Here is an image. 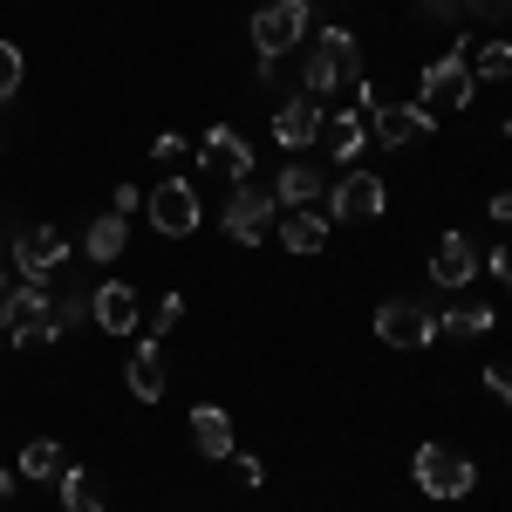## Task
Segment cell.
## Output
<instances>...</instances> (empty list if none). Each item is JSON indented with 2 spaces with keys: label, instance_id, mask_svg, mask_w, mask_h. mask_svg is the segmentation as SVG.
<instances>
[{
  "label": "cell",
  "instance_id": "obj_1",
  "mask_svg": "<svg viewBox=\"0 0 512 512\" xmlns=\"http://www.w3.org/2000/svg\"><path fill=\"white\" fill-rule=\"evenodd\" d=\"M342 89H362V41L349 28H328L308 55V96H342Z\"/></svg>",
  "mask_w": 512,
  "mask_h": 512
},
{
  "label": "cell",
  "instance_id": "obj_2",
  "mask_svg": "<svg viewBox=\"0 0 512 512\" xmlns=\"http://www.w3.org/2000/svg\"><path fill=\"white\" fill-rule=\"evenodd\" d=\"M0 328H7V342H21V349L55 342V301L41 294V280H21V287L0 294Z\"/></svg>",
  "mask_w": 512,
  "mask_h": 512
},
{
  "label": "cell",
  "instance_id": "obj_3",
  "mask_svg": "<svg viewBox=\"0 0 512 512\" xmlns=\"http://www.w3.org/2000/svg\"><path fill=\"white\" fill-rule=\"evenodd\" d=\"M410 472H417V485H424L431 499H465V492H472V478H478L472 458H465L458 444H424Z\"/></svg>",
  "mask_w": 512,
  "mask_h": 512
},
{
  "label": "cell",
  "instance_id": "obj_4",
  "mask_svg": "<svg viewBox=\"0 0 512 512\" xmlns=\"http://www.w3.org/2000/svg\"><path fill=\"white\" fill-rule=\"evenodd\" d=\"M437 130V117L424 103H376L369 110V137L383 144V151H410V144H424Z\"/></svg>",
  "mask_w": 512,
  "mask_h": 512
},
{
  "label": "cell",
  "instance_id": "obj_5",
  "mask_svg": "<svg viewBox=\"0 0 512 512\" xmlns=\"http://www.w3.org/2000/svg\"><path fill=\"white\" fill-rule=\"evenodd\" d=\"M376 342H390V349H431L437 315L417 308V301H383V308H376Z\"/></svg>",
  "mask_w": 512,
  "mask_h": 512
},
{
  "label": "cell",
  "instance_id": "obj_6",
  "mask_svg": "<svg viewBox=\"0 0 512 512\" xmlns=\"http://www.w3.org/2000/svg\"><path fill=\"white\" fill-rule=\"evenodd\" d=\"M301 35H308V0H274V7H260V14H253V48H260V55H274V62Z\"/></svg>",
  "mask_w": 512,
  "mask_h": 512
},
{
  "label": "cell",
  "instance_id": "obj_7",
  "mask_svg": "<svg viewBox=\"0 0 512 512\" xmlns=\"http://www.w3.org/2000/svg\"><path fill=\"white\" fill-rule=\"evenodd\" d=\"M144 212H151V226H158L164 239H192L198 233V192L185 185V178H164L158 192L144 198Z\"/></svg>",
  "mask_w": 512,
  "mask_h": 512
},
{
  "label": "cell",
  "instance_id": "obj_8",
  "mask_svg": "<svg viewBox=\"0 0 512 512\" xmlns=\"http://www.w3.org/2000/svg\"><path fill=\"white\" fill-rule=\"evenodd\" d=\"M219 219H226V233H233L239 246H260V239L274 233V192H260V185L246 178V185L226 198V212H219Z\"/></svg>",
  "mask_w": 512,
  "mask_h": 512
},
{
  "label": "cell",
  "instance_id": "obj_9",
  "mask_svg": "<svg viewBox=\"0 0 512 512\" xmlns=\"http://www.w3.org/2000/svg\"><path fill=\"white\" fill-rule=\"evenodd\" d=\"M424 96H431V103H424L431 117L437 110H465V103H472V69H465L458 48H444L431 69H424Z\"/></svg>",
  "mask_w": 512,
  "mask_h": 512
},
{
  "label": "cell",
  "instance_id": "obj_10",
  "mask_svg": "<svg viewBox=\"0 0 512 512\" xmlns=\"http://www.w3.org/2000/svg\"><path fill=\"white\" fill-rule=\"evenodd\" d=\"M383 205H390L383 178H376V171H349V178L328 192V219H383Z\"/></svg>",
  "mask_w": 512,
  "mask_h": 512
},
{
  "label": "cell",
  "instance_id": "obj_11",
  "mask_svg": "<svg viewBox=\"0 0 512 512\" xmlns=\"http://www.w3.org/2000/svg\"><path fill=\"white\" fill-rule=\"evenodd\" d=\"M198 158L212 164V171H226L233 185H246V178H253V144L239 137L233 123H212V130L198 137Z\"/></svg>",
  "mask_w": 512,
  "mask_h": 512
},
{
  "label": "cell",
  "instance_id": "obj_12",
  "mask_svg": "<svg viewBox=\"0 0 512 512\" xmlns=\"http://www.w3.org/2000/svg\"><path fill=\"white\" fill-rule=\"evenodd\" d=\"M89 321H96V328H110V335H130V328L144 321V301H137V287H123V280H103V287L89 294Z\"/></svg>",
  "mask_w": 512,
  "mask_h": 512
},
{
  "label": "cell",
  "instance_id": "obj_13",
  "mask_svg": "<svg viewBox=\"0 0 512 512\" xmlns=\"http://www.w3.org/2000/svg\"><path fill=\"white\" fill-rule=\"evenodd\" d=\"M62 260H69V246H62V233H55V226H28V233L14 239V267H21L28 280H48Z\"/></svg>",
  "mask_w": 512,
  "mask_h": 512
},
{
  "label": "cell",
  "instance_id": "obj_14",
  "mask_svg": "<svg viewBox=\"0 0 512 512\" xmlns=\"http://www.w3.org/2000/svg\"><path fill=\"white\" fill-rule=\"evenodd\" d=\"M274 137H280V151H308L321 137V103L315 96H287L274 110Z\"/></svg>",
  "mask_w": 512,
  "mask_h": 512
},
{
  "label": "cell",
  "instance_id": "obj_15",
  "mask_svg": "<svg viewBox=\"0 0 512 512\" xmlns=\"http://www.w3.org/2000/svg\"><path fill=\"white\" fill-rule=\"evenodd\" d=\"M478 267H485V260H478V246L465 233H444V239H437V253H431V280H437V287H465Z\"/></svg>",
  "mask_w": 512,
  "mask_h": 512
},
{
  "label": "cell",
  "instance_id": "obj_16",
  "mask_svg": "<svg viewBox=\"0 0 512 512\" xmlns=\"http://www.w3.org/2000/svg\"><path fill=\"white\" fill-rule=\"evenodd\" d=\"M164 383H171V362H164V342L151 335V342H137V355H130V396L137 403H164Z\"/></svg>",
  "mask_w": 512,
  "mask_h": 512
},
{
  "label": "cell",
  "instance_id": "obj_17",
  "mask_svg": "<svg viewBox=\"0 0 512 512\" xmlns=\"http://www.w3.org/2000/svg\"><path fill=\"white\" fill-rule=\"evenodd\" d=\"M192 444H198V458H233V417L219 410V403H198L192 410Z\"/></svg>",
  "mask_w": 512,
  "mask_h": 512
},
{
  "label": "cell",
  "instance_id": "obj_18",
  "mask_svg": "<svg viewBox=\"0 0 512 512\" xmlns=\"http://www.w3.org/2000/svg\"><path fill=\"white\" fill-rule=\"evenodd\" d=\"M315 144H328V158H342V164H349L355 151L369 144V117H362V110L349 103L342 117H321V137H315Z\"/></svg>",
  "mask_w": 512,
  "mask_h": 512
},
{
  "label": "cell",
  "instance_id": "obj_19",
  "mask_svg": "<svg viewBox=\"0 0 512 512\" xmlns=\"http://www.w3.org/2000/svg\"><path fill=\"white\" fill-rule=\"evenodd\" d=\"M274 239L287 246V253H321V246H328V219L301 205V212H287V219H274Z\"/></svg>",
  "mask_w": 512,
  "mask_h": 512
},
{
  "label": "cell",
  "instance_id": "obj_20",
  "mask_svg": "<svg viewBox=\"0 0 512 512\" xmlns=\"http://www.w3.org/2000/svg\"><path fill=\"white\" fill-rule=\"evenodd\" d=\"M315 198H328V178H321L315 164H287L274 178V205H294V212H301V205H315Z\"/></svg>",
  "mask_w": 512,
  "mask_h": 512
},
{
  "label": "cell",
  "instance_id": "obj_21",
  "mask_svg": "<svg viewBox=\"0 0 512 512\" xmlns=\"http://www.w3.org/2000/svg\"><path fill=\"white\" fill-rule=\"evenodd\" d=\"M492 308L485 301H458V308H444L437 315V335H451V342H478V335H492Z\"/></svg>",
  "mask_w": 512,
  "mask_h": 512
},
{
  "label": "cell",
  "instance_id": "obj_22",
  "mask_svg": "<svg viewBox=\"0 0 512 512\" xmlns=\"http://www.w3.org/2000/svg\"><path fill=\"white\" fill-rule=\"evenodd\" d=\"M62 512H103L110 499H103V478L96 472H82V465H62Z\"/></svg>",
  "mask_w": 512,
  "mask_h": 512
},
{
  "label": "cell",
  "instance_id": "obj_23",
  "mask_svg": "<svg viewBox=\"0 0 512 512\" xmlns=\"http://www.w3.org/2000/svg\"><path fill=\"white\" fill-rule=\"evenodd\" d=\"M123 239H130V219H123V212H103V219L89 226V260H117Z\"/></svg>",
  "mask_w": 512,
  "mask_h": 512
},
{
  "label": "cell",
  "instance_id": "obj_24",
  "mask_svg": "<svg viewBox=\"0 0 512 512\" xmlns=\"http://www.w3.org/2000/svg\"><path fill=\"white\" fill-rule=\"evenodd\" d=\"M62 465H69V458H62V444H55V437H35V444L21 451V478H48V485H55Z\"/></svg>",
  "mask_w": 512,
  "mask_h": 512
},
{
  "label": "cell",
  "instance_id": "obj_25",
  "mask_svg": "<svg viewBox=\"0 0 512 512\" xmlns=\"http://www.w3.org/2000/svg\"><path fill=\"white\" fill-rule=\"evenodd\" d=\"M465 69H472V82H478V76H485V82H506V76H512V41H478Z\"/></svg>",
  "mask_w": 512,
  "mask_h": 512
},
{
  "label": "cell",
  "instance_id": "obj_26",
  "mask_svg": "<svg viewBox=\"0 0 512 512\" xmlns=\"http://www.w3.org/2000/svg\"><path fill=\"white\" fill-rule=\"evenodd\" d=\"M21 76H28L21 48H14V41H0V96H14V89H21Z\"/></svg>",
  "mask_w": 512,
  "mask_h": 512
},
{
  "label": "cell",
  "instance_id": "obj_27",
  "mask_svg": "<svg viewBox=\"0 0 512 512\" xmlns=\"http://www.w3.org/2000/svg\"><path fill=\"white\" fill-rule=\"evenodd\" d=\"M178 315H185V294H164V301H158V315H151V335L164 342V335L178 328Z\"/></svg>",
  "mask_w": 512,
  "mask_h": 512
},
{
  "label": "cell",
  "instance_id": "obj_28",
  "mask_svg": "<svg viewBox=\"0 0 512 512\" xmlns=\"http://www.w3.org/2000/svg\"><path fill=\"white\" fill-rule=\"evenodd\" d=\"M82 321H89V301H82V294H69V301L55 308V335H69V328H82Z\"/></svg>",
  "mask_w": 512,
  "mask_h": 512
},
{
  "label": "cell",
  "instance_id": "obj_29",
  "mask_svg": "<svg viewBox=\"0 0 512 512\" xmlns=\"http://www.w3.org/2000/svg\"><path fill=\"white\" fill-rule=\"evenodd\" d=\"M485 390H492V396L512 410V362H492V369H485Z\"/></svg>",
  "mask_w": 512,
  "mask_h": 512
},
{
  "label": "cell",
  "instance_id": "obj_30",
  "mask_svg": "<svg viewBox=\"0 0 512 512\" xmlns=\"http://www.w3.org/2000/svg\"><path fill=\"white\" fill-rule=\"evenodd\" d=\"M185 151H192V144H185V137H171V130H164L158 144H151V158H158V164H178Z\"/></svg>",
  "mask_w": 512,
  "mask_h": 512
},
{
  "label": "cell",
  "instance_id": "obj_31",
  "mask_svg": "<svg viewBox=\"0 0 512 512\" xmlns=\"http://www.w3.org/2000/svg\"><path fill=\"white\" fill-rule=\"evenodd\" d=\"M233 478L246 485V492H253V485H260L267 472H260V458H246V451H233Z\"/></svg>",
  "mask_w": 512,
  "mask_h": 512
},
{
  "label": "cell",
  "instance_id": "obj_32",
  "mask_svg": "<svg viewBox=\"0 0 512 512\" xmlns=\"http://www.w3.org/2000/svg\"><path fill=\"white\" fill-rule=\"evenodd\" d=\"M417 14H424V21H458L465 7H458V0H417Z\"/></svg>",
  "mask_w": 512,
  "mask_h": 512
},
{
  "label": "cell",
  "instance_id": "obj_33",
  "mask_svg": "<svg viewBox=\"0 0 512 512\" xmlns=\"http://www.w3.org/2000/svg\"><path fill=\"white\" fill-rule=\"evenodd\" d=\"M465 14H478V21H506L512 0H465Z\"/></svg>",
  "mask_w": 512,
  "mask_h": 512
},
{
  "label": "cell",
  "instance_id": "obj_34",
  "mask_svg": "<svg viewBox=\"0 0 512 512\" xmlns=\"http://www.w3.org/2000/svg\"><path fill=\"white\" fill-rule=\"evenodd\" d=\"M137 205H144V192H137V185H117V205H110V212H123V219H130Z\"/></svg>",
  "mask_w": 512,
  "mask_h": 512
},
{
  "label": "cell",
  "instance_id": "obj_35",
  "mask_svg": "<svg viewBox=\"0 0 512 512\" xmlns=\"http://www.w3.org/2000/svg\"><path fill=\"white\" fill-rule=\"evenodd\" d=\"M492 274H499V280L512 287V246H492Z\"/></svg>",
  "mask_w": 512,
  "mask_h": 512
},
{
  "label": "cell",
  "instance_id": "obj_36",
  "mask_svg": "<svg viewBox=\"0 0 512 512\" xmlns=\"http://www.w3.org/2000/svg\"><path fill=\"white\" fill-rule=\"evenodd\" d=\"M485 212H492L499 226H512V192H499V198H492V205H485Z\"/></svg>",
  "mask_w": 512,
  "mask_h": 512
},
{
  "label": "cell",
  "instance_id": "obj_37",
  "mask_svg": "<svg viewBox=\"0 0 512 512\" xmlns=\"http://www.w3.org/2000/svg\"><path fill=\"white\" fill-rule=\"evenodd\" d=\"M14 485H21V478H14V472H0V506L14 499Z\"/></svg>",
  "mask_w": 512,
  "mask_h": 512
},
{
  "label": "cell",
  "instance_id": "obj_38",
  "mask_svg": "<svg viewBox=\"0 0 512 512\" xmlns=\"http://www.w3.org/2000/svg\"><path fill=\"white\" fill-rule=\"evenodd\" d=\"M7 260H14V253H0V294H7Z\"/></svg>",
  "mask_w": 512,
  "mask_h": 512
},
{
  "label": "cell",
  "instance_id": "obj_39",
  "mask_svg": "<svg viewBox=\"0 0 512 512\" xmlns=\"http://www.w3.org/2000/svg\"><path fill=\"white\" fill-rule=\"evenodd\" d=\"M506 144H512V123H506Z\"/></svg>",
  "mask_w": 512,
  "mask_h": 512
},
{
  "label": "cell",
  "instance_id": "obj_40",
  "mask_svg": "<svg viewBox=\"0 0 512 512\" xmlns=\"http://www.w3.org/2000/svg\"><path fill=\"white\" fill-rule=\"evenodd\" d=\"M458 7H465V0H458Z\"/></svg>",
  "mask_w": 512,
  "mask_h": 512
}]
</instances>
